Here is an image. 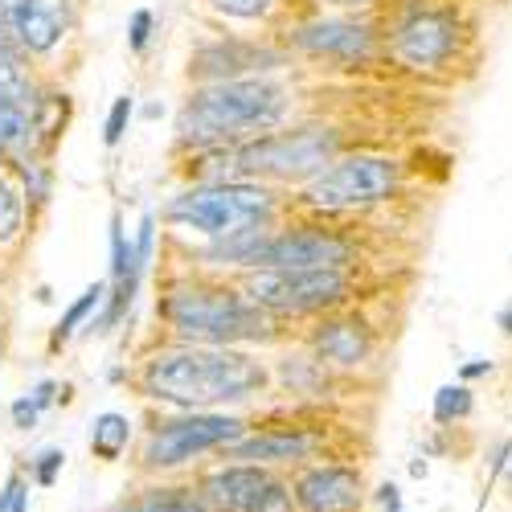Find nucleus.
Returning a JSON list of instances; mask_svg holds the SVG:
<instances>
[{"instance_id":"nucleus-1","label":"nucleus","mask_w":512,"mask_h":512,"mask_svg":"<svg viewBox=\"0 0 512 512\" xmlns=\"http://www.w3.org/2000/svg\"><path fill=\"white\" fill-rule=\"evenodd\" d=\"M271 386V373L259 357L238 353L234 345H181L144 361L140 390L152 402L177 410H213L246 402Z\"/></svg>"},{"instance_id":"nucleus-2","label":"nucleus","mask_w":512,"mask_h":512,"mask_svg":"<svg viewBox=\"0 0 512 512\" xmlns=\"http://www.w3.org/2000/svg\"><path fill=\"white\" fill-rule=\"evenodd\" d=\"M291 95L275 78H222L197 87L181 115L177 132L181 144L213 148V144H242L254 136H267L287 119Z\"/></svg>"},{"instance_id":"nucleus-3","label":"nucleus","mask_w":512,"mask_h":512,"mask_svg":"<svg viewBox=\"0 0 512 512\" xmlns=\"http://www.w3.org/2000/svg\"><path fill=\"white\" fill-rule=\"evenodd\" d=\"M160 316L185 345H242L267 340L275 332V316L263 312L250 295L226 283H185L160 300Z\"/></svg>"},{"instance_id":"nucleus-4","label":"nucleus","mask_w":512,"mask_h":512,"mask_svg":"<svg viewBox=\"0 0 512 512\" xmlns=\"http://www.w3.org/2000/svg\"><path fill=\"white\" fill-rule=\"evenodd\" d=\"M271 213H275V197L259 181H205L168 201L164 218L181 230L226 242L250 230H267Z\"/></svg>"},{"instance_id":"nucleus-5","label":"nucleus","mask_w":512,"mask_h":512,"mask_svg":"<svg viewBox=\"0 0 512 512\" xmlns=\"http://www.w3.org/2000/svg\"><path fill=\"white\" fill-rule=\"evenodd\" d=\"M238 177H271V181H312L336 160V132L328 127H291V132H267L242 144L209 148Z\"/></svg>"},{"instance_id":"nucleus-6","label":"nucleus","mask_w":512,"mask_h":512,"mask_svg":"<svg viewBox=\"0 0 512 512\" xmlns=\"http://www.w3.org/2000/svg\"><path fill=\"white\" fill-rule=\"evenodd\" d=\"M238 439H246V422L234 414H213V410H185L181 418H168L152 426L140 463L148 472H173V467L205 455V451H226Z\"/></svg>"},{"instance_id":"nucleus-7","label":"nucleus","mask_w":512,"mask_h":512,"mask_svg":"<svg viewBox=\"0 0 512 512\" xmlns=\"http://www.w3.org/2000/svg\"><path fill=\"white\" fill-rule=\"evenodd\" d=\"M242 291L271 316H312L349 300V279L340 267L316 271H246Z\"/></svg>"},{"instance_id":"nucleus-8","label":"nucleus","mask_w":512,"mask_h":512,"mask_svg":"<svg viewBox=\"0 0 512 512\" xmlns=\"http://www.w3.org/2000/svg\"><path fill=\"white\" fill-rule=\"evenodd\" d=\"M398 185V164L386 156H345L332 160L320 177L304 185V201L316 209H365L386 201Z\"/></svg>"},{"instance_id":"nucleus-9","label":"nucleus","mask_w":512,"mask_h":512,"mask_svg":"<svg viewBox=\"0 0 512 512\" xmlns=\"http://www.w3.org/2000/svg\"><path fill=\"white\" fill-rule=\"evenodd\" d=\"M201 496L213 512H291L295 492L263 463H230L201 480Z\"/></svg>"},{"instance_id":"nucleus-10","label":"nucleus","mask_w":512,"mask_h":512,"mask_svg":"<svg viewBox=\"0 0 512 512\" xmlns=\"http://www.w3.org/2000/svg\"><path fill=\"white\" fill-rule=\"evenodd\" d=\"M300 512H361V476L353 467H308V472L291 484Z\"/></svg>"},{"instance_id":"nucleus-11","label":"nucleus","mask_w":512,"mask_h":512,"mask_svg":"<svg viewBox=\"0 0 512 512\" xmlns=\"http://www.w3.org/2000/svg\"><path fill=\"white\" fill-rule=\"evenodd\" d=\"M9 29L17 33L21 50L50 54L74 29V5L70 0H17V9L9 17Z\"/></svg>"},{"instance_id":"nucleus-12","label":"nucleus","mask_w":512,"mask_h":512,"mask_svg":"<svg viewBox=\"0 0 512 512\" xmlns=\"http://www.w3.org/2000/svg\"><path fill=\"white\" fill-rule=\"evenodd\" d=\"M451 50H455V25L443 13H414L394 37V54L414 70L447 62Z\"/></svg>"},{"instance_id":"nucleus-13","label":"nucleus","mask_w":512,"mask_h":512,"mask_svg":"<svg viewBox=\"0 0 512 512\" xmlns=\"http://www.w3.org/2000/svg\"><path fill=\"white\" fill-rule=\"evenodd\" d=\"M295 46L316 54V58H336V62H361L373 50V37L365 25L353 21H316L295 33Z\"/></svg>"},{"instance_id":"nucleus-14","label":"nucleus","mask_w":512,"mask_h":512,"mask_svg":"<svg viewBox=\"0 0 512 512\" xmlns=\"http://www.w3.org/2000/svg\"><path fill=\"white\" fill-rule=\"evenodd\" d=\"M312 451H316V439L308 431H300V426H275V431L238 439L222 455L238 463H295V459H308Z\"/></svg>"},{"instance_id":"nucleus-15","label":"nucleus","mask_w":512,"mask_h":512,"mask_svg":"<svg viewBox=\"0 0 512 512\" xmlns=\"http://www.w3.org/2000/svg\"><path fill=\"white\" fill-rule=\"evenodd\" d=\"M312 349H316V357L328 361V365L357 369V365H365L373 340H369L365 324H357V320H328V324L316 328Z\"/></svg>"},{"instance_id":"nucleus-16","label":"nucleus","mask_w":512,"mask_h":512,"mask_svg":"<svg viewBox=\"0 0 512 512\" xmlns=\"http://www.w3.org/2000/svg\"><path fill=\"white\" fill-rule=\"evenodd\" d=\"M33 132H37L33 103L0 99V152H5V156H21L33 144Z\"/></svg>"},{"instance_id":"nucleus-17","label":"nucleus","mask_w":512,"mask_h":512,"mask_svg":"<svg viewBox=\"0 0 512 512\" xmlns=\"http://www.w3.org/2000/svg\"><path fill=\"white\" fill-rule=\"evenodd\" d=\"M111 512H213V508L193 488H152L148 496H140L132 504H119Z\"/></svg>"},{"instance_id":"nucleus-18","label":"nucleus","mask_w":512,"mask_h":512,"mask_svg":"<svg viewBox=\"0 0 512 512\" xmlns=\"http://www.w3.org/2000/svg\"><path fill=\"white\" fill-rule=\"evenodd\" d=\"M127 439H132V422H127L123 414L107 410V414L95 418V426H91V451L99 459H119L127 451Z\"/></svg>"},{"instance_id":"nucleus-19","label":"nucleus","mask_w":512,"mask_h":512,"mask_svg":"<svg viewBox=\"0 0 512 512\" xmlns=\"http://www.w3.org/2000/svg\"><path fill=\"white\" fill-rule=\"evenodd\" d=\"M0 99H21V103L37 99L29 66L21 62V54L13 46H5V41H0Z\"/></svg>"},{"instance_id":"nucleus-20","label":"nucleus","mask_w":512,"mask_h":512,"mask_svg":"<svg viewBox=\"0 0 512 512\" xmlns=\"http://www.w3.org/2000/svg\"><path fill=\"white\" fill-rule=\"evenodd\" d=\"M103 295H107V283H95V287H87V291H82L78 300L66 308V316L58 320V328H54V340H50L54 349H58V345H66V340L78 332V324H82V320H87V316H91V312L103 304Z\"/></svg>"},{"instance_id":"nucleus-21","label":"nucleus","mask_w":512,"mask_h":512,"mask_svg":"<svg viewBox=\"0 0 512 512\" xmlns=\"http://www.w3.org/2000/svg\"><path fill=\"white\" fill-rule=\"evenodd\" d=\"M25 226V197L17 193V185L0 173V246L13 242Z\"/></svg>"},{"instance_id":"nucleus-22","label":"nucleus","mask_w":512,"mask_h":512,"mask_svg":"<svg viewBox=\"0 0 512 512\" xmlns=\"http://www.w3.org/2000/svg\"><path fill=\"white\" fill-rule=\"evenodd\" d=\"M205 5L222 17H234V21H263L275 9V0H205Z\"/></svg>"},{"instance_id":"nucleus-23","label":"nucleus","mask_w":512,"mask_h":512,"mask_svg":"<svg viewBox=\"0 0 512 512\" xmlns=\"http://www.w3.org/2000/svg\"><path fill=\"white\" fill-rule=\"evenodd\" d=\"M467 410H472V390L443 386V390L435 394V422H455V418H463Z\"/></svg>"},{"instance_id":"nucleus-24","label":"nucleus","mask_w":512,"mask_h":512,"mask_svg":"<svg viewBox=\"0 0 512 512\" xmlns=\"http://www.w3.org/2000/svg\"><path fill=\"white\" fill-rule=\"evenodd\" d=\"M62 463H66V451H58V447H50V451H41V455L33 459V484H41V488H50V484L58 480V472H62Z\"/></svg>"},{"instance_id":"nucleus-25","label":"nucleus","mask_w":512,"mask_h":512,"mask_svg":"<svg viewBox=\"0 0 512 512\" xmlns=\"http://www.w3.org/2000/svg\"><path fill=\"white\" fill-rule=\"evenodd\" d=\"M127 123H132V99H115L111 103V115H107V132H103V140L115 148L119 140H123V132H127Z\"/></svg>"},{"instance_id":"nucleus-26","label":"nucleus","mask_w":512,"mask_h":512,"mask_svg":"<svg viewBox=\"0 0 512 512\" xmlns=\"http://www.w3.org/2000/svg\"><path fill=\"white\" fill-rule=\"evenodd\" d=\"M41 410H46V406H41L33 394H29V398H17V402H13V422L21 426V431H33L37 418H41Z\"/></svg>"},{"instance_id":"nucleus-27","label":"nucleus","mask_w":512,"mask_h":512,"mask_svg":"<svg viewBox=\"0 0 512 512\" xmlns=\"http://www.w3.org/2000/svg\"><path fill=\"white\" fill-rule=\"evenodd\" d=\"M132 50L136 54H144V46H148V33H152V13L148 9H140V13H132Z\"/></svg>"},{"instance_id":"nucleus-28","label":"nucleus","mask_w":512,"mask_h":512,"mask_svg":"<svg viewBox=\"0 0 512 512\" xmlns=\"http://www.w3.org/2000/svg\"><path fill=\"white\" fill-rule=\"evenodd\" d=\"M17 488H21V476H9V484H5V488H0V512H13Z\"/></svg>"},{"instance_id":"nucleus-29","label":"nucleus","mask_w":512,"mask_h":512,"mask_svg":"<svg viewBox=\"0 0 512 512\" xmlns=\"http://www.w3.org/2000/svg\"><path fill=\"white\" fill-rule=\"evenodd\" d=\"M25 504H29V488H25V480H21V488H17V500H13V512H25Z\"/></svg>"},{"instance_id":"nucleus-30","label":"nucleus","mask_w":512,"mask_h":512,"mask_svg":"<svg viewBox=\"0 0 512 512\" xmlns=\"http://www.w3.org/2000/svg\"><path fill=\"white\" fill-rule=\"evenodd\" d=\"M480 373H488L484 361H476V365H467V369H463V377H480Z\"/></svg>"},{"instance_id":"nucleus-31","label":"nucleus","mask_w":512,"mask_h":512,"mask_svg":"<svg viewBox=\"0 0 512 512\" xmlns=\"http://www.w3.org/2000/svg\"><path fill=\"white\" fill-rule=\"evenodd\" d=\"M500 328H504V332H508V336H512V308H508V312H504V316H500Z\"/></svg>"},{"instance_id":"nucleus-32","label":"nucleus","mask_w":512,"mask_h":512,"mask_svg":"<svg viewBox=\"0 0 512 512\" xmlns=\"http://www.w3.org/2000/svg\"><path fill=\"white\" fill-rule=\"evenodd\" d=\"M336 5H357V0H336Z\"/></svg>"}]
</instances>
